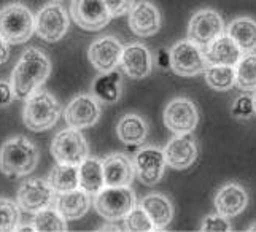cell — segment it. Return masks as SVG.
<instances>
[{
    "label": "cell",
    "mask_w": 256,
    "mask_h": 232,
    "mask_svg": "<svg viewBox=\"0 0 256 232\" xmlns=\"http://www.w3.org/2000/svg\"><path fill=\"white\" fill-rule=\"evenodd\" d=\"M128 26L138 37H153L161 29V13L154 4L140 0L130 8Z\"/></svg>",
    "instance_id": "e0dca14e"
},
{
    "label": "cell",
    "mask_w": 256,
    "mask_h": 232,
    "mask_svg": "<svg viewBox=\"0 0 256 232\" xmlns=\"http://www.w3.org/2000/svg\"><path fill=\"white\" fill-rule=\"evenodd\" d=\"M116 136L124 145H142L148 136V124L140 114L128 113L116 124Z\"/></svg>",
    "instance_id": "cb8c5ba5"
},
{
    "label": "cell",
    "mask_w": 256,
    "mask_h": 232,
    "mask_svg": "<svg viewBox=\"0 0 256 232\" xmlns=\"http://www.w3.org/2000/svg\"><path fill=\"white\" fill-rule=\"evenodd\" d=\"M14 99H16V96L13 91L12 82L8 83V82H5V80H0V108L8 106Z\"/></svg>",
    "instance_id": "8d00e7d4"
},
{
    "label": "cell",
    "mask_w": 256,
    "mask_h": 232,
    "mask_svg": "<svg viewBox=\"0 0 256 232\" xmlns=\"http://www.w3.org/2000/svg\"><path fill=\"white\" fill-rule=\"evenodd\" d=\"M38 148L29 138L13 137L0 146V170L6 176H26L38 164Z\"/></svg>",
    "instance_id": "7a4b0ae2"
},
{
    "label": "cell",
    "mask_w": 256,
    "mask_h": 232,
    "mask_svg": "<svg viewBox=\"0 0 256 232\" xmlns=\"http://www.w3.org/2000/svg\"><path fill=\"white\" fill-rule=\"evenodd\" d=\"M60 112H62V106L56 97L40 88L26 99L22 121L28 129L43 132L51 129L58 122Z\"/></svg>",
    "instance_id": "3957f363"
},
{
    "label": "cell",
    "mask_w": 256,
    "mask_h": 232,
    "mask_svg": "<svg viewBox=\"0 0 256 232\" xmlns=\"http://www.w3.org/2000/svg\"><path fill=\"white\" fill-rule=\"evenodd\" d=\"M166 154L160 146H144L134 156L136 176L145 186H154L161 182L166 170Z\"/></svg>",
    "instance_id": "4fadbf2b"
},
{
    "label": "cell",
    "mask_w": 256,
    "mask_h": 232,
    "mask_svg": "<svg viewBox=\"0 0 256 232\" xmlns=\"http://www.w3.org/2000/svg\"><path fill=\"white\" fill-rule=\"evenodd\" d=\"M16 230H35V228H34V224L32 226H20Z\"/></svg>",
    "instance_id": "60d3db41"
},
{
    "label": "cell",
    "mask_w": 256,
    "mask_h": 232,
    "mask_svg": "<svg viewBox=\"0 0 256 232\" xmlns=\"http://www.w3.org/2000/svg\"><path fill=\"white\" fill-rule=\"evenodd\" d=\"M120 66L128 76L142 80L152 74L153 56L144 43H129L122 48Z\"/></svg>",
    "instance_id": "ac0fdd59"
},
{
    "label": "cell",
    "mask_w": 256,
    "mask_h": 232,
    "mask_svg": "<svg viewBox=\"0 0 256 232\" xmlns=\"http://www.w3.org/2000/svg\"><path fill=\"white\" fill-rule=\"evenodd\" d=\"M170 70L178 76H196L208 67L206 51L199 44L188 40H180L174 43L170 50Z\"/></svg>",
    "instance_id": "52a82bcc"
},
{
    "label": "cell",
    "mask_w": 256,
    "mask_h": 232,
    "mask_svg": "<svg viewBox=\"0 0 256 232\" xmlns=\"http://www.w3.org/2000/svg\"><path fill=\"white\" fill-rule=\"evenodd\" d=\"M51 72V62L45 51L38 48L26 50L12 74V86L16 99L26 100L42 88Z\"/></svg>",
    "instance_id": "6da1fadb"
},
{
    "label": "cell",
    "mask_w": 256,
    "mask_h": 232,
    "mask_svg": "<svg viewBox=\"0 0 256 232\" xmlns=\"http://www.w3.org/2000/svg\"><path fill=\"white\" fill-rule=\"evenodd\" d=\"M35 32V18L28 6L10 4L0 10V37L8 44L29 42Z\"/></svg>",
    "instance_id": "277c9868"
},
{
    "label": "cell",
    "mask_w": 256,
    "mask_h": 232,
    "mask_svg": "<svg viewBox=\"0 0 256 232\" xmlns=\"http://www.w3.org/2000/svg\"><path fill=\"white\" fill-rule=\"evenodd\" d=\"M70 16L78 28L88 32L104 29L112 20L105 0H72Z\"/></svg>",
    "instance_id": "7c38bea8"
},
{
    "label": "cell",
    "mask_w": 256,
    "mask_h": 232,
    "mask_svg": "<svg viewBox=\"0 0 256 232\" xmlns=\"http://www.w3.org/2000/svg\"><path fill=\"white\" fill-rule=\"evenodd\" d=\"M226 34L240 46L244 52L256 50V21L248 16H239L229 22Z\"/></svg>",
    "instance_id": "4316f807"
},
{
    "label": "cell",
    "mask_w": 256,
    "mask_h": 232,
    "mask_svg": "<svg viewBox=\"0 0 256 232\" xmlns=\"http://www.w3.org/2000/svg\"><path fill=\"white\" fill-rule=\"evenodd\" d=\"M18 202L0 198V232L16 230L20 228L21 212Z\"/></svg>",
    "instance_id": "1f68e13d"
},
{
    "label": "cell",
    "mask_w": 256,
    "mask_h": 232,
    "mask_svg": "<svg viewBox=\"0 0 256 232\" xmlns=\"http://www.w3.org/2000/svg\"><path fill=\"white\" fill-rule=\"evenodd\" d=\"M231 113H232L234 118H237V120H248V118H252L253 114H256L253 97L239 96L234 100V104H232Z\"/></svg>",
    "instance_id": "e575fe53"
},
{
    "label": "cell",
    "mask_w": 256,
    "mask_h": 232,
    "mask_svg": "<svg viewBox=\"0 0 256 232\" xmlns=\"http://www.w3.org/2000/svg\"><path fill=\"white\" fill-rule=\"evenodd\" d=\"M32 224L38 232H66L68 230L67 220L60 215L58 208H45L35 213Z\"/></svg>",
    "instance_id": "f546056e"
},
{
    "label": "cell",
    "mask_w": 256,
    "mask_h": 232,
    "mask_svg": "<svg viewBox=\"0 0 256 232\" xmlns=\"http://www.w3.org/2000/svg\"><path fill=\"white\" fill-rule=\"evenodd\" d=\"M144 210L148 213V216L152 218L156 230L166 229L170 224L174 218V205L167 196L161 192H152L146 194L140 202Z\"/></svg>",
    "instance_id": "603a6c76"
},
{
    "label": "cell",
    "mask_w": 256,
    "mask_h": 232,
    "mask_svg": "<svg viewBox=\"0 0 256 232\" xmlns=\"http://www.w3.org/2000/svg\"><path fill=\"white\" fill-rule=\"evenodd\" d=\"M78 174H80V188H83L91 196H96L100 190L105 188L102 159L88 156L83 162L78 166Z\"/></svg>",
    "instance_id": "484cf974"
},
{
    "label": "cell",
    "mask_w": 256,
    "mask_h": 232,
    "mask_svg": "<svg viewBox=\"0 0 256 232\" xmlns=\"http://www.w3.org/2000/svg\"><path fill=\"white\" fill-rule=\"evenodd\" d=\"M91 94L104 104L118 102L121 99V74L116 68L100 74L91 84Z\"/></svg>",
    "instance_id": "d4e9b609"
},
{
    "label": "cell",
    "mask_w": 256,
    "mask_h": 232,
    "mask_svg": "<svg viewBox=\"0 0 256 232\" xmlns=\"http://www.w3.org/2000/svg\"><path fill=\"white\" fill-rule=\"evenodd\" d=\"M198 140L192 136V132L186 134H175V136L167 142L164 148L166 162L175 170H184L191 167L198 159Z\"/></svg>",
    "instance_id": "9a60e30c"
},
{
    "label": "cell",
    "mask_w": 256,
    "mask_h": 232,
    "mask_svg": "<svg viewBox=\"0 0 256 232\" xmlns=\"http://www.w3.org/2000/svg\"><path fill=\"white\" fill-rule=\"evenodd\" d=\"M70 28V18L59 4H48L35 16V34L48 43L59 42Z\"/></svg>",
    "instance_id": "9c48e42d"
},
{
    "label": "cell",
    "mask_w": 256,
    "mask_h": 232,
    "mask_svg": "<svg viewBox=\"0 0 256 232\" xmlns=\"http://www.w3.org/2000/svg\"><path fill=\"white\" fill-rule=\"evenodd\" d=\"M224 32L223 18L216 10L202 8L191 16L188 24V38L199 44L200 48H207Z\"/></svg>",
    "instance_id": "30bf717a"
},
{
    "label": "cell",
    "mask_w": 256,
    "mask_h": 232,
    "mask_svg": "<svg viewBox=\"0 0 256 232\" xmlns=\"http://www.w3.org/2000/svg\"><path fill=\"white\" fill-rule=\"evenodd\" d=\"M16 202L20 208L28 213H38L56 204V191L48 180L43 178H29L21 183L16 192Z\"/></svg>",
    "instance_id": "ba28073f"
},
{
    "label": "cell",
    "mask_w": 256,
    "mask_h": 232,
    "mask_svg": "<svg viewBox=\"0 0 256 232\" xmlns=\"http://www.w3.org/2000/svg\"><path fill=\"white\" fill-rule=\"evenodd\" d=\"M164 126L172 134L194 132L199 122L198 106L188 97H175L164 108Z\"/></svg>",
    "instance_id": "8fae6325"
},
{
    "label": "cell",
    "mask_w": 256,
    "mask_h": 232,
    "mask_svg": "<svg viewBox=\"0 0 256 232\" xmlns=\"http://www.w3.org/2000/svg\"><path fill=\"white\" fill-rule=\"evenodd\" d=\"M253 102H254V110H256V91H254V96H253Z\"/></svg>",
    "instance_id": "7bdbcfd3"
},
{
    "label": "cell",
    "mask_w": 256,
    "mask_h": 232,
    "mask_svg": "<svg viewBox=\"0 0 256 232\" xmlns=\"http://www.w3.org/2000/svg\"><path fill=\"white\" fill-rule=\"evenodd\" d=\"M246 230H248V232H256V222H253V224L248 229H246Z\"/></svg>",
    "instance_id": "b9f144b4"
},
{
    "label": "cell",
    "mask_w": 256,
    "mask_h": 232,
    "mask_svg": "<svg viewBox=\"0 0 256 232\" xmlns=\"http://www.w3.org/2000/svg\"><path fill=\"white\" fill-rule=\"evenodd\" d=\"M64 120L67 122V126L80 130L94 126L100 120L99 100L92 94L75 96L66 106Z\"/></svg>",
    "instance_id": "5bb4252c"
},
{
    "label": "cell",
    "mask_w": 256,
    "mask_h": 232,
    "mask_svg": "<svg viewBox=\"0 0 256 232\" xmlns=\"http://www.w3.org/2000/svg\"><path fill=\"white\" fill-rule=\"evenodd\" d=\"M156 64L160 68H169L170 67V52H169V50H160V52H158Z\"/></svg>",
    "instance_id": "74e56055"
},
{
    "label": "cell",
    "mask_w": 256,
    "mask_h": 232,
    "mask_svg": "<svg viewBox=\"0 0 256 232\" xmlns=\"http://www.w3.org/2000/svg\"><path fill=\"white\" fill-rule=\"evenodd\" d=\"M99 230H116V232H120V230H122L120 226H104V228H100Z\"/></svg>",
    "instance_id": "ab89813d"
},
{
    "label": "cell",
    "mask_w": 256,
    "mask_h": 232,
    "mask_svg": "<svg viewBox=\"0 0 256 232\" xmlns=\"http://www.w3.org/2000/svg\"><path fill=\"white\" fill-rule=\"evenodd\" d=\"M48 182L58 194L72 191L80 188V174H78V166L72 164H60L58 162L51 168Z\"/></svg>",
    "instance_id": "83f0119b"
},
{
    "label": "cell",
    "mask_w": 256,
    "mask_h": 232,
    "mask_svg": "<svg viewBox=\"0 0 256 232\" xmlns=\"http://www.w3.org/2000/svg\"><path fill=\"white\" fill-rule=\"evenodd\" d=\"M91 194L83 188H75L72 191L60 192L56 198V208L67 221L80 220L91 208Z\"/></svg>",
    "instance_id": "7402d4cb"
},
{
    "label": "cell",
    "mask_w": 256,
    "mask_h": 232,
    "mask_svg": "<svg viewBox=\"0 0 256 232\" xmlns=\"http://www.w3.org/2000/svg\"><path fill=\"white\" fill-rule=\"evenodd\" d=\"M244 54L245 52L240 50L239 44L229 37L228 34L220 35L216 40H214L206 48V58H207L208 66L236 67L237 62L240 60Z\"/></svg>",
    "instance_id": "44dd1931"
},
{
    "label": "cell",
    "mask_w": 256,
    "mask_h": 232,
    "mask_svg": "<svg viewBox=\"0 0 256 232\" xmlns=\"http://www.w3.org/2000/svg\"><path fill=\"white\" fill-rule=\"evenodd\" d=\"M105 186H130L136 178L134 159L124 153H113L102 159Z\"/></svg>",
    "instance_id": "ffe728a7"
},
{
    "label": "cell",
    "mask_w": 256,
    "mask_h": 232,
    "mask_svg": "<svg viewBox=\"0 0 256 232\" xmlns=\"http://www.w3.org/2000/svg\"><path fill=\"white\" fill-rule=\"evenodd\" d=\"M215 210L226 218H234L246 208L248 205V194L239 183L229 182L223 184L215 194L214 199Z\"/></svg>",
    "instance_id": "d6986e66"
},
{
    "label": "cell",
    "mask_w": 256,
    "mask_h": 232,
    "mask_svg": "<svg viewBox=\"0 0 256 232\" xmlns=\"http://www.w3.org/2000/svg\"><path fill=\"white\" fill-rule=\"evenodd\" d=\"M50 151L56 162L80 166L90 156V145L80 129L68 126L52 137Z\"/></svg>",
    "instance_id": "8992f818"
},
{
    "label": "cell",
    "mask_w": 256,
    "mask_h": 232,
    "mask_svg": "<svg viewBox=\"0 0 256 232\" xmlns=\"http://www.w3.org/2000/svg\"><path fill=\"white\" fill-rule=\"evenodd\" d=\"M8 58H10V46H8V43L0 37V66H2L4 62H6Z\"/></svg>",
    "instance_id": "f35d334b"
},
{
    "label": "cell",
    "mask_w": 256,
    "mask_h": 232,
    "mask_svg": "<svg viewBox=\"0 0 256 232\" xmlns=\"http://www.w3.org/2000/svg\"><path fill=\"white\" fill-rule=\"evenodd\" d=\"M236 68V86L242 91H256V54L245 52L237 62Z\"/></svg>",
    "instance_id": "f1b7e54d"
},
{
    "label": "cell",
    "mask_w": 256,
    "mask_h": 232,
    "mask_svg": "<svg viewBox=\"0 0 256 232\" xmlns=\"http://www.w3.org/2000/svg\"><path fill=\"white\" fill-rule=\"evenodd\" d=\"M206 83L215 91H229L236 86V68L229 66H208Z\"/></svg>",
    "instance_id": "4dcf8cb0"
},
{
    "label": "cell",
    "mask_w": 256,
    "mask_h": 232,
    "mask_svg": "<svg viewBox=\"0 0 256 232\" xmlns=\"http://www.w3.org/2000/svg\"><path fill=\"white\" fill-rule=\"evenodd\" d=\"M122 44L121 42L113 37V35H105L94 40L90 44L88 50V59H90L91 66L97 70V72L105 74L114 70L121 62L122 54Z\"/></svg>",
    "instance_id": "2e32d148"
},
{
    "label": "cell",
    "mask_w": 256,
    "mask_h": 232,
    "mask_svg": "<svg viewBox=\"0 0 256 232\" xmlns=\"http://www.w3.org/2000/svg\"><path fill=\"white\" fill-rule=\"evenodd\" d=\"M124 229L130 230V232H153V230H156L152 218L148 216V213L144 210L142 205H140V207L136 205V207L124 216Z\"/></svg>",
    "instance_id": "d6a6232c"
},
{
    "label": "cell",
    "mask_w": 256,
    "mask_h": 232,
    "mask_svg": "<svg viewBox=\"0 0 256 232\" xmlns=\"http://www.w3.org/2000/svg\"><path fill=\"white\" fill-rule=\"evenodd\" d=\"M105 4L108 6L112 18H120L130 12V8L134 6V0H105Z\"/></svg>",
    "instance_id": "d590c367"
},
{
    "label": "cell",
    "mask_w": 256,
    "mask_h": 232,
    "mask_svg": "<svg viewBox=\"0 0 256 232\" xmlns=\"http://www.w3.org/2000/svg\"><path fill=\"white\" fill-rule=\"evenodd\" d=\"M96 212L107 221L124 220L137 205L136 192L129 186H105L92 200Z\"/></svg>",
    "instance_id": "5b68a950"
},
{
    "label": "cell",
    "mask_w": 256,
    "mask_h": 232,
    "mask_svg": "<svg viewBox=\"0 0 256 232\" xmlns=\"http://www.w3.org/2000/svg\"><path fill=\"white\" fill-rule=\"evenodd\" d=\"M200 230L202 232H231L232 226L228 221L226 216L220 215V213H210L200 222Z\"/></svg>",
    "instance_id": "836d02e7"
}]
</instances>
